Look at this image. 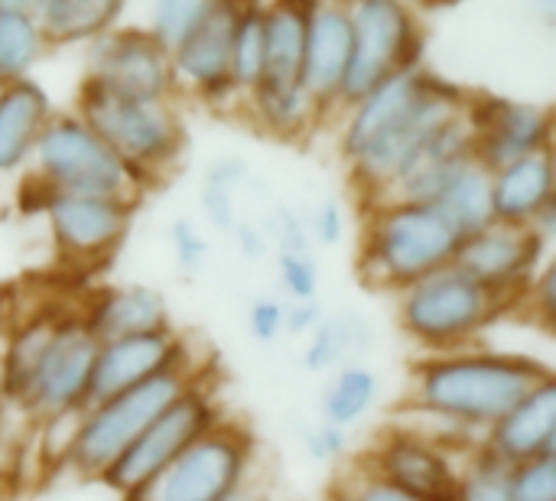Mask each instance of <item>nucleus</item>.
<instances>
[{"instance_id":"obj_1","label":"nucleus","mask_w":556,"mask_h":501,"mask_svg":"<svg viewBox=\"0 0 556 501\" xmlns=\"http://www.w3.org/2000/svg\"><path fill=\"white\" fill-rule=\"evenodd\" d=\"M547 378H554V368L525 352L472 346L443 355H420L407 375V408L482 437Z\"/></svg>"},{"instance_id":"obj_2","label":"nucleus","mask_w":556,"mask_h":501,"mask_svg":"<svg viewBox=\"0 0 556 501\" xmlns=\"http://www.w3.org/2000/svg\"><path fill=\"white\" fill-rule=\"evenodd\" d=\"M394 297L397 326L424 355L472 349L489 329L518 310V303L472 280L456 264L414 280Z\"/></svg>"},{"instance_id":"obj_3","label":"nucleus","mask_w":556,"mask_h":501,"mask_svg":"<svg viewBox=\"0 0 556 501\" xmlns=\"http://www.w3.org/2000/svg\"><path fill=\"white\" fill-rule=\"evenodd\" d=\"M459 235L443 222L433 205L420 202H375L368 205L358 277L371 290L401 293L414 280L453 264Z\"/></svg>"},{"instance_id":"obj_4","label":"nucleus","mask_w":556,"mask_h":501,"mask_svg":"<svg viewBox=\"0 0 556 501\" xmlns=\"http://www.w3.org/2000/svg\"><path fill=\"white\" fill-rule=\"evenodd\" d=\"M208 368H212V362L179 365V368L160 372L140 385L121 391L114 398L88 404L81 414L78 437H75L65 469L78 479L98 483L111 469V463Z\"/></svg>"},{"instance_id":"obj_5","label":"nucleus","mask_w":556,"mask_h":501,"mask_svg":"<svg viewBox=\"0 0 556 501\" xmlns=\"http://www.w3.org/2000/svg\"><path fill=\"white\" fill-rule=\"evenodd\" d=\"M78 117L150 186L169 170L186 143L182 121L169 101H137L101 88L85 75L78 88Z\"/></svg>"},{"instance_id":"obj_6","label":"nucleus","mask_w":556,"mask_h":501,"mask_svg":"<svg viewBox=\"0 0 556 501\" xmlns=\"http://www.w3.org/2000/svg\"><path fill=\"white\" fill-rule=\"evenodd\" d=\"M29 160H36L33 176L52 192L137 202L147 189V183L78 114L49 117Z\"/></svg>"},{"instance_id":"obj_7","label":"nucleus","mask_w":556,"mask_h":501,"mask_svg":"<svg viewBox=\"0 0 556 501\" xmlns=\"http://www.w3.org/2000/svg\"><path fill=\"white\" fill-rule=\"evenodd\" d=\"M257 437L235 417H225L182 450L163 473L121 501H222L254 479Z\"/></svg>"},{"instance_id":"obj_8","label":"nucleus","mask_w":556,"mask_h":501,"mask_svg":"<svg viewBox=\"0 0 556 501\" xmlns=\"http://www.w3.org/2000/svg\"><path fill=\"white\" fill-rule=\"evenodd\" d=\"M225 404L218 398V388L212 381V368L192 381L98 479L121 499L147 486L156 473H163L182 450H189L202 434H208L215 424H222Z\"/></svg>"},{"instance_id":"obj_9","label":"nucleus","mask_w":556,"mask_h":501,"mask_svg":"<svg viewBox=\"0 0 556 501\" xmlns=\"http://www.w3.org/2000/svg\"><path fill=\"white\" fill-rule=\"evenodd\" d=\"M352 52L339 88V104L352 108L384 78L417 72L424 36L404 0H355L349 10Z\"/></svg>"},{"instance_id":"obj_10","label":"nucleus","mask_w":556,"mask_h":501,"mask_svg":"<svg viewBox=\"0 0 556 501\" xmlns=\"http://www.w3.org/2000/svg\"><path fill=\"white\" fill-rule=\"evenodd\" d=\"M94 355H98V339L85 326L81 313L78 310L59 313V323L39 359V368L20 404V414H26L36 424L55 414L85 411Z\"/></svg>"},{"instance_id":"obj_11","label":"nucleus","mask_w":556,"mask_h":501,"mask_svg":"<svg viewBox=\"0 0 556 501\" xmlns=\"http://www.w3.org/2000/svg\"><path fill=\"white\" fill-rule=\"evenodd\" d=\"M362 469L375 473L378 479L410 492L420 501H456L459 489V466L463 456L443 450L440 443L420 437L407 424L384 427L362 460H355Z\"/></svg>"},{"instance_id":"obj_12","label":"nucleus","mask_w":556,"mask_h":501,"mask_svg":"<svg viewBox=\"0 0 556 501\" xmlns=\"http://www.w3.org/2000/svg\"><path fill=\"white\" fill-rule=\"evenodd\" d=\"M466 108V95L463 88L443 82L440 75H427V91L417 101V108L384 137L378 140L371 150H365L358 160H352V179L362 189V196L371 202H378L388 186L394 183V176L407 166V160L420 150V143L443 127L446 121H453L456 114H463Z\"/></svg>"},{"instance_id":"obj_13","label":"nucleus","mask_w":556,"mask_h":501,"mask_svg":"<svg viewBox=\"0 0 556 501\" xmlns=\"http://www.w3.org/2000/svg\"><path fill=\"white\" fill-rule=\"evenodd\" d=\"M547 245L534 228L492 222L489 228L459 241L453 264L511 303H525L534 277L547 264Z\"/></svg>"},{"instance_id":"obj_14","label":"nucleus","mask_w":556,"mask_h":501,"mask_svg":"<svg viewBox=\"0 0 556 501\" xmlns=\"http://www.w3.org/2000/svg\"><path fill=\"white\" fill-rule=\"evenodd\" d=\"M49 222L52 241L59 254L72 264H98L108 261L130 231L137 202L130 199H104V196H65L49 192L42 209Z\"/></svg>"},{"instance_id":"obj_15","label":"nucleus","mask_w":556,"mask_h":501,"mask_svg":"<svg viewBox=\"0 0 556 501\" xmlns=\"http://www.w3.org/2000/svg\"><path fill=\"white\" fill-rule=\"evenodd\" d=\"M463 117L472 127V156L489 173L518 163L531 153L551 150V111L528 101L505 98H466Z\"/></svg>"},{"instance_id":"obj_16","label":"nucleus","mask_w":556,"mask_h":501,"mask_svg":"<svg viewBox=\"0 0 556 501\" xmlns=\"http://www.w3.org/2000/svg\"><path fill=\"white\" fill-rule=\"evenodd\" d=\"M241 10H248L244 0H208L169 52L173 75L186 78L212 104H222L238 91L231 82V46Z\"/></svg>"},{"instance_id":"obj_17","label":"nucleus","mask_w":556,"mask_h":501,"mask_svg":"<svg viewBox=\"0 0 556 501\" xmlns=\"http://www.w3.org/2000/svg\"><path fill=\"white\" fill-rule=\"evenodd\" d=\"M88 78L121 98L137 101H169L176 85L169 52L150 36V29L101 33L91 52Z\"/></svg>"},{"instance_id":"obj_18","label":"nucleus","mask_w":556,"mask_h":501,"mask_svg":"<svg viewBox=\"0 0 556 501\" xmlns=\"http://www.w3.org/2000/svg\"><path fill=\"white\" fill-rule=\"evenodd\" d=\"M195 362H205V359L195 355L189 336L179 333L176 326L143 333V336L98 342L94 372H91V385H88V404L114 398L160 372H169L179 365H195Z\"/></svg>"},{"instance_id":"obj_19","label":"nucleus","mask_w":556,"mask_h":501,"mask_svg":"<svg viewBox=\"0 0 556 501\" xmlns=\"http://www.w3.org/2000/svg\"><path fill=\"white\" fill-rule=\"evenodd\" d=\"M78 313L98 342L143 336V333H156V329L173 326L166 293L156 287H147V284L101 287L88 297V303Z\"/></svg>"},{"instance_id":"obj_20","label":"nucleus","mask_w":556,"mask_h":501,"mask_svg":"<svg viewBox=\"0 0 556 501\" xmlns=\"http://www.w3.org/2000/svg\"><path fill=\"white\" fill-rule=\"evenodd\" d=\"M482 447L518 466L528 460L556 453V375L525 394L505 417H498L485 434Z\"/></svg>"},{"instance_id":"obj_21","label":"nucleus","mask_w":556,"mask_h":501,"mask_svg":"<svg viewBox=\"0 0 556 501\" xmlns=\"http://www.w3.org/2000/svg\"><path fill=\"white\" fill-rule=\"evenodd\" d=\"M349 52H352L349 10L323 0L306 23V46H303V68H300V85L319 104V111L339 101Z\"/></svg>"},{"instance_id":"obj_22","label":"nucleus","mask_w":556,"mask_h":501,"mask_svg":"<svg viewBox=\"0 0 556 501\" xmlns=\"http://www.w3.org/2000/svg\"><path fill=\"white\" fill-rule=\"evenodd\" d=\"M430 72H397L384 78L375 91L352 104V114L342 130V156L352 163L378 140H384L424 98Z\"/></svg>"},{"instance_id":"obj_23","label":"nucleus","mask_w":556,"mask_h":501,"mask_svg":"<svg viewBox=\"0 0 556 501\" xmlns=\"http://www.w3.org/2000/svg\"><path fill=\"white\" fill-rule=\"evenodd\" d=\"M554 156L551 150L531 153L492 173V215L502 225H525L538 218L544 205L556 199Z\"/></svg>"},{"instance_id":"obj_24","label":"nucleus","mask_w":556,"mask_h":501,"mask_svg":"<svg viewBox=\"0 0 556 501\" xmlns=\"http://www.w3.org/2000/svg\"><path fill=\"white\" fill-rule=\"evenodd\" d=\"M49 117V95L33 78H16L0 88V173H13L33 156Z\"/></svg>"},{"instance_id":"obj_25","label":"nucleus","mask_w":556,"mask_h":501,"mask_svg":"<svg viewBox=\"0 0 556 501\" xmlns=\"http://www.w3.org/2000/svg\"><path fill=\"white\" fill-rule=\"evenodd\" d=\"M375 346L371 323L355 310L323 313L316 329L303 339V368L309 375H329L349 362H362L365 352Z\"/></svg>"},{"instance_id":"obj_26","label":"nucleus","mask_w":556,"mask_h":501,"mask_svg":"<svg viewBox=\"0 0 556 501\" xmlns=\"http://www.w3.org/2000/svg\"><path fill=\"white\" fill-rule=\"evenodd\" d=\"M59 323V313H36L26 316L23 323H16L13 329L3 333V346H0V394L3 404L20 411L29 381L39 368V359L52 339V329Z\"/></svg>"},{"instance_id":"obj_27","label":"nucleus","mask_w":556,"mask_h":501,"mask_svg":"<svg viewBox=\"0 0 556 501\" xmlns=\"http://www.w3.org/2000/svg\"><path fill=\"white\" fill-rule=\"evenodd\" d=\"M378 398H381V375L365 362H349L329 372L316 411L323 424L352 430L378 408Z\"/></svg>"},{"instance_id":"obj_28","label":"nucleus","mask_w":556,"mask_h":501,"mask_svg":"<svg viewBox=\"0 0 556 501\" xmlns=\"http://www.w3.org/2000/svg\"><path fill=\"white\" fill-rule=\"evenodd\" d=\"M309 16L287 0H274L264 10V78L257 85H300Z\"/></svg>"},{"instance_id":"obj_29","label":"nucleus","mask_w":556,"mask_h":501,"mask_svg":"<svg viewBox=\"0 0 556 501\" xmlns=\"http://www.w3.org/2000/svg\"><path fill=\"white\" fill-rule=\"evenodd\" d=\"M430 205L459 235V241L489 228L495 222V215H492V173L485 166H479L476 160H469L443 186V192Z\"/></svg>"},{"instance_id":"obj_30","label":"nucleus","mask_w":556,"mask_h":501,"mask_svg":"<svg viewBox=\"0 0 556 501\" xmlns=\"http://www.w3.org/2000/svg\"><path fill=\"white\" fill-rule=\"evenodd\" d=\"M39 33L52 42H75L108 33L124 0H36ZM33 3V7H36Z\"/></svg>"},{"instance_id":"obj_31","label":"nucleus","mask_w":556,"mask_h":501,"mask_svg":"<svg viewBox=\"0 0 556 501\" xmlns=\"http://www.w3.org/2000/svg\"><path fill=\"white\" fill-rule=\"evenodd\" d=\"M254 114L261 127L274 137H300L313 127V121L323 114L319 104L306 95L303 85H257L251 91Z\"/></svg>"},{"instance_id":"obj_32","label":"nucleus","mask_w":556,"mask_h":501,"mask_svg":"<svg viewBox=\"0 0 556 501\" xmlns=\"http://www.w3.org/2000/svg\"><path fill=\"white\" fill-rule=\"evenodd\" d=\"M511 463L479 443L463 456L456 501H511Z\"/></svg>"},{"instance_id":"obj_33","label":"nucleus","mask_w":556,"mask_h":501,"mask_svg":"<svg viewBox=\"0 0 556 501\" xmlns=\"http://www.w3.org/2000/svg\"><path fill=\"white\" fill-rule=\"evenodd\" d=\"M42 49V33L29 13H0V85L26 78Z\"/></svg>"},{"instance_id":"obj_34","label":"nucleus","mask_w":556,"mask_h":501,"mask_svg":"<svg viewBox=\"0 0 556 501\" xmlns=\"http://www.w3.org/2000/svg\"><path fill=\"white\" fill-rule=\"evenodd\" d=\"M264 78V7H248L238 16L231 46V82L238 91H254Z\"/></svg>"},{"instance_id":"obj_35","label":"nucleus","mask_w":556,"mask_h":501,"mask_svg":"<svg viewBox=\"0 0 556 501\" xmlns=\"http://www.w3.org/2000/svg\"><path fill=\"white\" fill-rule=\"evenodd\" d=\"M277 284L287 303L319 300V264L313 251H277Z\"/></svg>"},{"instance_id":"obj_36","label":"nucleus","mask_w":556,"mask_h":501,"mask_svg":"<svg viewBox=\"0 0 556 501\" xmlns=\"http://www.w3.org/2000/svg\"><path fill=\"white\" fill-rule=\"evenodd\" d=\"M208 0H153V23H150V36L173 52L176 42L186 36V29L199 20V13L205 10Z\"/></svg>"},{"instance_id":"obj_37","label":"nucleus","mask_w":556,"mask_h":501,"mask_svg":"<svg viewBox=\"0 0 556 501\" xmlns=\"http://www.w3.org/2000/svg\"><path fill=\"white\" fill-rule=\"evenodd\" d=\"M332 501H420L410 492L378 479L375 473L362 469L358 463H352L332 486Z\"/></svg>"},{"instance_id":"obj_38","label":"nucleus","mask_w":556,"mask_h":501,"mask_svg":"<svg viewBox=\"0 0 556 501\" xmlns=\"http://www.w3.org/2000/svg\"><path fill=\"white\" fill-rule=\"evenodd\" d=\"M169 245H173V258H176V267L186 280L199 277L208 264V254H212V245L208 238L199 231L195 222L189 218H176L169 225Z\"/></svg>"},{"instance_id":"obj_39","label":"nucleus","mask_w":556,"mask_h":501,"mask_svg":"<svg viewBox=\"0 0 556 501\" xmlns=\"http://www.w3.org/2000/svg\"><path fill=\"white\" fill-rule=\"evenodd\" d=\"M248 336L257 346H277L287 336V300L277 293H261L248 303L244 316Z\"/></svg>"},{"instance_id":"obj_40","label":"nucleus","mask_w":556,"mask_h":501,"mask_svg":"<svg viewBox=\"0 0 556 501\" xmlns=\"http://www.w3.org/2000/svg\"><path fill=\"white\" fill-rule=\"evenodd\" d=\"M511 501H556V453L511 469Z\"/></svg>"},{"instance_id":"obj_41","label":"nucleus","mask_w":556,"mask_h":501,"mask_svg":"<svg viewBox=\"0 0 556 501\" xmlns=\"http://www.w3.org/2000/svg\"><path fill=\"white\" fill-rule=\"evenodd\" d=\"M270 238V245L277 251H313V241H309V228H306V218L290 209V205H277L267 218V225H261Z\"/></svg>"},{"instance_id":"obj_42","label":"nucleus","mask_w":556,"mask_h":501,"mask_svg":"<svg viewBox=\"0 0 556 501\" xmlns=\"http://www.w3.org/2000/svg\"><path fill=\"white\" fill-rule=\"evenodd\" d=\"M349 447H352V434L342 427L316 421L303 430V450L313 463H339L349 456Z\"/></svg>"},{"instance_id":"obj_43","label":"nucleus","mask_w":556,"mask_h":501,"mask_svg":"<svg viewBox=\"0 0 556 501\" xmlns=\"http://www.w3.org/2000/svg\"><path fill=\"white\" fill-rule=\"evenodd\" d=\"M306 228H309V241L313 245H323V248L342 245L345 241V231H349V218H345L342 202H336V199L319 202L316 212H313V218L306 222Z\"/></svg>"},{"instance_id":"obj_44","label":"nucleus","mask_w":556,"mask_h":501,"mask_svg":"<svg viewBox=\"0 0 556 501\" xmlns=\"http://www.w3.org/2000/svg\"><path fill=\"white\" fill-rule=\"evenodd\" d=\"M199 202H202V212H205L208 225L218 228V231H225V235H231V228L241 222V218H238V205H235V192H231V189L202 183V199H199Z\"/></svg>"},{"instance_id":"obj_45","label":"nucleus","mask_w":556,"mask_h":501,"mask_svg":"<svg viewBox=\"0 0 556 501\" xmlns=\"http://www.w3.org/2000/svg\"><path fill=\"white\" fill-rule=\"evenodd\" d=\"M248 163L241 160V156H218V160H212L208 166H205V179L202 183H208V186H222V189H238L241 183H248Z\"/></svg>"},{"instance_id":"obj_46","label":"nucleus","mask_w":556,"mask_h":501,"mask_svg":"<svg viewBox=\"0 0 556 501\" xmlns=\"http://www.w3.org/2000/svg\"><path fill=\"white\" fill-rule=\"evenodd\" d=\"M231 238H235L238 254H241L244 261H264L267 251H270L267 231H264L261 225H254V222H238V225L231 228Z\"/></svg>"},{"instance_id":"obj_47","label":"nucleus","mask_w":556,"mask_h":501,"mask_svg":"<svg viewBox=\"0 0 556 501\" xmlns=\"http://www.w3.org/2000/svg\"><path fill=\"white\" fill-rule=\"evenodd\" d=\"M323 303L319 300H313V303H287V336H293V339H306L313 329H316V323L323 320Z\"/></svg>"},{"instance_id":"obj_48","label":"nucleus","mask_w":556,"mask_h":501,"mask_svg":"<svg viewBox=\"0 0 556 501\" xmlns=\"http://www.w3.org/2000/svg\"><path fill=\"white\" fill-rule=\"evenodd\" d=\"M222 501H270V496H267L254 479H251V483H244L241 489H235L231 496H225Z\"/></svg>"},{"instance_id":"obj_49","label":"nucleus","mask_w":556,"mask_h":501,"mask_svg":"<svg viewBox=\"0 0 556 501\" xmlns=\"http://www.w3.org/2000/svg\"><path fill=\"white\" fill-rule=\"evenodd\" d=\"M528 7L541 16V20H547V23H554L556 16V0H528Z\"/></svg>"},{"instance_id":"obj_50","label":"nucleus","mask_w":556,"mask_h":501,"mask_svg":"<svg viewBox=\"0 0 556 501\" xmlns=\"http://www.w3.org/2000/svg\"><path fill=\"white\" fill-rule=\"evenodd\" d=\"M36 0H0V13H29Z\"/></svg>"},{"instance_id":"obj_51","label":"nucleus","mask_w":556,"mask_h":501,"mask_svg":"<svg viewBox=\"0 0 556 501\" xmlns=\"http://www.w3.org/2000/svg\"><path fill=\"white\" fill-rule=\"evenodd\" d=\"M433 3H446V7H453V3H463V0H433Z\"/></svg>"},{"instance_id":"obj_52","label":"nucleus","mask_w":556,"mask_h":501,"mask_svg":"<svg viewBox=\"0 0 556 501\" xmlns=\"http://www.w3.org/2000/svg\"><path fill=\"white\" fill-rule=\"evenodd\" d=\"M352 3H355V0H352Z\"/></svg>"},{"instance_id":"obj_53","label":"nucleus","mask_w":556,"mask_h":501,"mask_svg":"<svg viewBox=\"0 0 556 501\" xmlns=\"http://www.w3.org/2000/svg\"><path fill=\"white\" fill-rule=\"evenodd\" d=\"M0 88H3V85H0Z\"/></svg>"}]
</instances>
